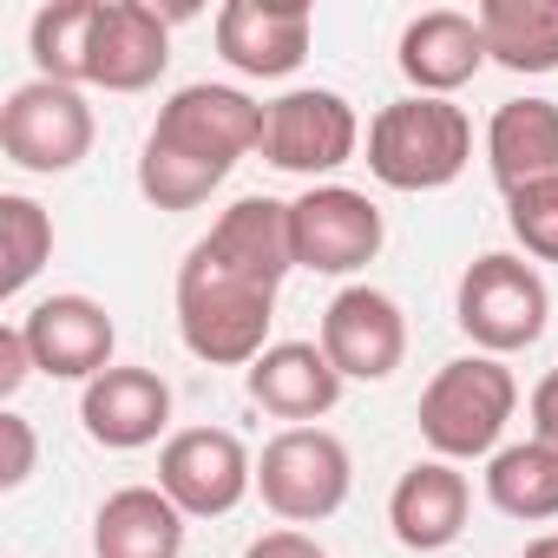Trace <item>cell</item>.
I'll list each match as a JSON object with an SVG mask.
<instances>
[{
	"label": "cell",
	"mask_w": 558,
	"mask_h": 558,
	"mask_svg": "<svg viewBox=\"0 0 558 558\" xmlns=\"http://www.w3.org/2000/svg\"><path fill=\"white\" fill-rule=\"evenodd\" d=\"M27 375H40L34 368V349H27L21 323H8V329H0V401H14L27 388Z\"/></svg>",
	"instance_id": "cell-28"
},
{
	"label": "cell",
	"mask_w": 558,
	"mask_h": 558,
	"mask_svg": "<svg viewBox=\"0 0 558 558\" xmlns=\"http://www.w3.org/2000/svg\"><path fill=\"white\" fill-rule=\"evenodd\" d=\"M184 551V512L165 486H119L93 512V558H178Z\"/></svg>",
	"instance_id": "cell-21"
},
{
	"label": "cell",
	"mask_w": 558,
	"mask_h": 558,
	"mask_svg": "<svg viewBox=\"0 0 558 558\" xmlns=\"http://www.w3.org/2000/svg\"><path fill=\"white\" fill-rule=\"evenodd\" d=\"M486 499H493V512L525 519V525L558 519V453H551L545 440L499 447V453L486 460Z\"/></svg>",
	"instance_id": "cell-23"
},
{
	"label": "cell",
	"mask_w": 558,
	"mask_h": 558,
	"mask_svg": "<svg viewBox=\"0 0 558 558\" xmlns=\"http://www.w3.org/2000/svg\"><path fill=\"white\" fill-rule=\"evenodd\" d=\"M525 414H532V440H545L551 453H558V368L532 388V401H525Z\"/></svg>",
	"instance_id": "cell-30"
},
{
	"label": "cell",
	"mask_w": 558,
	"mask_h": 558,
	"mask_svg": "<svg viewBox=\"0 0 558 558\" xmlns=\"http://www.w3.org/2000/svg\"><path fill=\"white\" fill-rule=\"evenodd\" d=\"M310 34H316L310 8H263V0L217 8V53L243 80H290L310 60Z\"/></svg>",
	"instance_id": "cell-13"
},
{
	"label": "cell",
	"mask_w": 558,
	"mask_h": 558,
	"mask_svg": "<svg viewBox=\"0 0 558 558\" xmlns=\"http://www.w3.org/2000/svg\"><path fill=\"white\" fill-rule=\"evenodd\" d=\"M486 171L512 197L525 184L558 178V106L551 99H506L486 125Z\"/></svg>",
	"instance_id": "cell-20"
},
{
	"label": "cell",
	"mask_w": 558,
	"mask_h": 558,
	"mask_svg": "<svg viewBox=\"0 0 558 558\" xmlns=\"http://www.w3.org/2000/svg\"><path fill=\"white\" fill-rule=\"evenodd\" d=\"M223 269L250 276V283L263 290H283V276L296 269V243H290V204H276V197H236L210 236H197Z\"/></svg>",
	"instance_id": "cell-19"
},
{
	"label": "cell",
	"mask_w": 558,
	"mask_h": 558,
	"mask_svg": "<svg viewBox=\"0 0 558 558\" xmlns=\"http://www.w3.org/2000/svg\"><path fill=\"white\" fill-rule=\"evenodd\" d=\"M395 66H401V80H408L421 99H447V93H460V86L486 66L480 14H460V8H427V14H414V21L401 27Z\"/></svg>",
	"instance_id": "cell-16"
},
{
	"label": "cell",
	"mask_w": 558,
	"mask_h": 558,
	"mask_svg": "<svg viewBox=\"0 0 558 558\" xmlns=\"http://www.w3.org/2000/svg\"><path fill=\"white\" fill-rule=\"evenodd\" d=\"M34 453H40V440H34V421L27 414H0V486H27L34 480Z\"/></svg>",
	"instance_id": "cell-27"
},
{
	"label": "cell",
	"mask_w": 558,
	"mask_h": 558,
	"mask_svg": "<svg viewBox=\"0 0 558 558\" xmlns=\"http://www.w3.org/2000/svg\"><path fill=\"white\" fill-rule=\"evenodd\" d=\"M243 558H329L310 532H296V525H283V532H263V538H250L243 545Z\"/></svg>",
	"instance_id": "cell-29"
},
{
	"label": "cell",
	"mask_w": 558,
	"mask_h": 558,
	"mask_svg": "<svg viewBox=\"0 0 558 558\" xmlns=\"http://www.w3.org/2000/svg\"><path fill=\"white\" fill-rule=\"evenodd\" d=\"M145 151H165V158H184V165H204L217 178L236 171L243 151H263V106L243 93V86H178L151 132H145Z\"/></svg>",
	"instance_id": "cell-5"
},
{
	"label": "cell",
	"mask_w": 558,
	"mask_h": 558,
	"mask_svg": "<svg viewBox=\"0 0 558 558\" xmlns=\"http://www.w3.org/2000/svg\"><path fill=\"white\" fill-rule=\"evenodd\" d=\"M453 323L473 336L480 355H519L545 336L551 323V290L545 276L512 256V250H486L466 263L460 276V296H453Z\"/></svg>",
	"instance_id": "cell-4"
},
{
	"label": "cell",
	"mask_w": 558,
	"mask_h": 558,
	"mask_svg": "<svg viewBox=\"0 0 558 558\" xmlns=\"http://www.w3.org/2000/svg\"><path fill=\"white\" fill-rule=\"evenodd\" d=\"M21 336L34 349V368L53 375V381H99L106 368H119L112 362L119 329H112L106 303H93V296H47V303H34L21 316Z\"/></svg>",
	"instance_id": "cell-12"
},
{
	"label": "cell",
	"mask_w": 558,
	"mask_h": 558,
	"mask_svg": "<svg viewBox=\"0 0 558 558\" xmlns=\"http://www.w3.org/2000/svg\"><path fill=\"white\" fill-rule=\"evenodd\" d=\"M269 323H276V290L223 269L204 243H191V256L178 263V336H184V349L210 368H250L269 349Z\"/></svg>",
	"instance_id": "cell-1"
},
{
	"label": "cell",
	"mask_w": 558,
	"mask_h": 558,
	"mask_svg": "<svg viewBox=\"0 0 558 558\" xmlns=\"http://www.w3.org/2000/svg\"><path fill=\"white\" fill-rule=\"evenodd\" d=\"M93 106L80 86H60V80H27L8 93V106H0V151H8V165L34 171V178H60L73 171L86 151H93Z\"/></svg>",
	"instance_id": "cell-7"
},
{
	"label": "cell",
	"mask_w": 558,
	"mask_h": 558,
	"mask_svg": "<svg viewBox=\"0 0 558 558\" xmlns=\"http://www.w3.org/2000/svg\"><path fill=\"white\" fill-rule=\"evenodd\" d=\"M473 486L453 460H414L388 493V525L408 551H447L466 532Z\"/></svg>",
	"instance_id": "cell-18"
},
{
	"label": "cell",
	"mask_w": 558,
	"mask_h": 558,
	"mask_svg": "<svg viewBox=\"0 0 558 558\" xmlns=\"http://www.w3.org/2000/svg\"><path fill=\"white\" fill-rule=\"evenodd\" d=\"M355 145H362V119L336 86H296L263 106V158L290 178L316 184V178L342 171L355 158Z\"/></svg>",
	"instance_id": "cell-8"
},
{
	"label": "cell",
	"mask_w": 558,
	"mask_h": 558,
	"mask_svg": "<svg viewBox=\"0 0 558 558\" xmlns=\"http://www.w3.org/2000/svg\"><path fill=\"white\" fill-rule=\"evenodd\" d=\"M243 388L263 414L290 421V427H316L336 401H342V375L336 362L323 355V342H269L250 368H243Z\"/></svg>",
	"instance_id": "cell-15"
},
{
	"label": "cell",
	"mask_w": 558,
	"mask_h": 558,
	"mask_svg": "<svg viewBox=\"0 0 558 558\" xmlns=\"http://www.w3.org/2000/svg\"><path fill=\"white\" fill-rule=\"evenodd\" d=\"M519 408V381L499 355H460L421 388V440L434 460H493Z\"/></svg>",
	"instance_id": "cell-3"
},
{
	"label": "cell",
	"mask_w": 558,
	"mask_h": 558,
	"mask_svg": "<svg viewBox=\"0 0 558 558\" xmlns=\"http://www.w3.org/2000/svg\"><path fill=\"white\" fill-rule=\"evenodd\" d=\"M486 60L506 73H558V0H480Z\"/></svg>",
	"instance_id": "cell-22"
},
{
	"label": "cell",
	"mask_w": 558,
	"mask_h": 558,
	"mask_svg": "<svg viewBox=\"0 0 558 558\" xmlns=\"http://www.w3.org/2000/svg\"><path fill=\"white\" fill-rule=\"evenodd\" d=\"M93 34H99V0H53V8H40L34 27H27L40 80L86 86V73H93Z\"/></svg>",
	"instance_id": "cell-24"
},
{
	"label": "cell",
	"mask_w": 558,
	"mask_h": 558,
	"mask_svg": "<svg viewBox=\"0 0 558 558\" xmlns=\"http://www.w3.org/2000/svg\"><path fill=\"white\" fill-rule=\"evenodd\" d=\"M323 355L336 362L342 381H388L408 362V316L388 290L349 283L323 310Z\"/></svg>",
	"instance_id": "cell-11"
},
{
	"label": "cell",
	"mask_w": 558,
	"mask_h": 558,
	"mask_svg": "<svg viewBox=\"0 0 558 558\" xmlns=\"http://www.w3.org/2000/svg\"><path fill=\"white\" fill-rule=\"evenodd\" d=\"M80 421H86V434H93L99 447L138 453V447H151V440L171 427V388H165L158 368H125V362H119V368H106L99 381H86Z\"/></svg>",
	"instance_id": "cell-17"
},
{
	"label": "cell",
	"mask_w": 558,
	"mask_h": 558,
	"mask_svg": "<svg viewBox=\"0 0 558 558\" xmlns=\"http://www.w3.org/2000/svg\"><path fill=\"white\" fill-rule=\"evenodd\" d=\"M355 460L329 427H283L256 453V493L283 525H323L349 506Z\"/></svg>",
	"instance_id": "cell-6"
},
{
	"label": "cell",
	"mask_w": 558,
	"mask_h": 558,
	"mask_svg": "<svg viewBox=\"0 0 558 558\" xmlns=\"http://www.w3.org/2000/svg\"><path fill=\"white\" fill-rule=\"evenodd\" d=\"M506 230L525 256L538 263H558V178L551 184H525L506 197Z\"/></svg>",
	"instance_id": "cell-26"
},
{
	"label": "cell",
	"mask_w": 558,
	"mask_h": 558,
	"mask_svg": "<svg viewBox=\"0 0 558 558\" xmlns=\"http://www.w3.org/2000/svg\"><path fill=\"white\" fill-rule=\"evenodd\" d=\"M473 165V119L453 99H395L368 119V171L388 191H447Z\"/></svg>",
	"instance_id": "cell-2"
},
{
	"label": "cell",
	"mask_w": 558,
	"mask_h": 558,
	"mask_svg": "<svg viewBox=\"0 0 558 558\" xmlns=\"http://www.w3.org/2000/svg\"><path fill=\"white\" fill-rule=\"evenodd\" d=\"M171 66V21L151 0H99V34H93V73L86 86L106 93H145Z\"/></svg>",
	"instance_id": "cell-14"
},
{
	"label": "cell",
	"mask_w": 558,
	"mask_h": 558,
	"mask_svg": "<svg viewBox=\"0 0 558 558\" xmlns=\"http://www.w3.org/2000/svg\"><path fill=\"white\" fill-rule=\"evenodd\" d=\"M158 486L184 519H223L256 486V460L230 427H184L158 453Z\"/></svg>",
	"instance_id": "cell-10"
},
{
	"label": "cell",
	"mask_w": 558,
	"mask_h": 558,
	"mask_svg": "<svg viewBox=\"0 0 558 558\" xmlns=\"http://www.w3.org/2000/svg\"><path fill=\"white\" fill-rule=\"evenodd\" d=\"M519 558H558V532H545V538H532Z\"/></svg>",
	"instance_id": "cell-31"
},
{
	"label": "cell",
	"mask_w": 558,
	"mask_h": 558,
	"mask_svg": "<svg viewBox=\"0 0 558 558\" xmlns=\"http://www.w3.org/2000/svg\"><path fill=\"white\" fill-rule=\"evenodd\" d=\"M381 210L368 191H349V184H310L296 204H290V243H296V269H316V276H355L381 256Z\"/></svg>",
	"instance_id": "cell-9"
},
{
	"label": "cell",
	"mask_w": 558,
	"mask_h": 558,
	"mask_svg": "<svg viewBox=\"0 0 558 558\" xmlns=\"http://www.w3.org/2000/svg\"><path fill=\"white\" fill-rule=\"evenodd\" d=\"M47 263H53V217L34 197L8 191L0 197V296H21Z\"/></svg>",
	"instance_id": "cell-25"
}]
</instances>
